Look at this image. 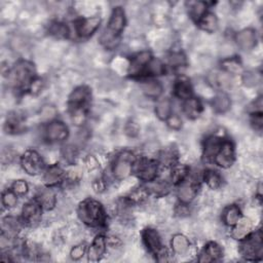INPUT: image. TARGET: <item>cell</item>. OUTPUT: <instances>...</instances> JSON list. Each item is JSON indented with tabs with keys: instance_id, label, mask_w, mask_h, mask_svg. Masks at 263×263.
<instances>
[{
	"instance_id": "cell-1",
	"label": "cell",
	"mask_w": 263,
	"mask_h": 263,
	"mask_svg": "<svg viewBox=\"0 0 263 263\" xmlns=\"http://www.w3.org/2000/svg\"><path fill=\"white\" fill-rule=\"evenodd\" d=\"M91 100V91L85 85L73 89L68 99V109L71 120L77 126H81L87 117L88 106Z\"/></svg>"
},
{
	"instance_id": "cell-2",
	"label": "cell",
	"mask_w": 263,
	"mask_h": 263,
	"mask_svg": "<svg viewBox=\"0 0 263 263\" xmlns=\"http://www.w3.org/2000/svg\"><path fill=\"white\" fill-rule=\"evenodd\" d=\"M125 24L126 17L123 8L120 6L114 7L111 12L107 27L100 37L101 44L106 49L112 50L117 47V45L119 44L120 35L125 27Z\"/></svg>"
},
{
	"instance_id": "cell-3",
	"label": "cell",
	"mask_w": 263,
	"mask_h": 263,
	"mask_svg": "<svg viewBox=\"0 0 263 263\" xmlns=\"http://www.w3.org/2000/svg\"><path fill=\"white\" fill-rule=\"evenodd\" d=\"M77 214L82 223L89 227H102L106 225L107 215L104 206L96 199L87 198L81 201Z\"/></svg>"
},
{
	"instance_id": "cell-4",
	"label": "cell",
	"mask_w": 263,
	"mask_h": 263,
	"mask_svg": "<svg viewBox=\"0 0 263 263\" xmlns=\"http://www.w3.org/2000/svg\"><path fill=\"white\" fill-rule=\"evenodd\" d=\"M8 82L15 89H29L30 84L36 78L34 64L29 61H18L8 71Z\"/></svg>"
},
{
	"instance_id": "cell-5",
	"label": "cell",
	"mask_w": 263,
	"mask_h": 263,
	"mask_svg": "<svg viewBox=\"0 0 263 263\" xmlns=\"http://www.w3.org/2000/svg\"><path fill=\"white\" fill-rule=\"evenodd\" d=\"M238 252L247 261H260L263 257V240L261 230L251 232L248 236L239 240Z\"/></svg>"
},
{
	"instance_id": "cell-6",
	"label": "cell",
	"mask_w": 263,
	"mask_h": 263,
	"mask_svg": "<svg viewBox=\"0 0 263 263\" xmlns=\"http://www.w3.org/2000/svg\"><path fill=\"white\" fill-rule=\"evenodd\" d=\"M142 238L144 246L147 251L157 260V261H165L167 257V252L164 246L162 245L159 233L156 229L147 227L142 232Z\"/></svg>"
},
{
	"instance_id": "cell-7",
	"label": "cell",
	"mask_w": 263,
	"mask_h": 263,
	"mask_svg": "<svg viewBox=\"0 0 263 263\" xmlns=\"http://www.w3.org/2000/svg\"><path fill=\"white\" fill-rule=\"evenodd\" d=\"M136 162L135 155L129 151L119 153L112 165V175L116 180H124L130 176L134 163Z\"/></svg>"
},
{
	"instance_id": "cell-8",
	"label": "cell",
	"mask_w": 263,
	"mask_h": 263,
	"mask_svg": "<svg viewBox=\"0 0 263 263\" xmlns=\"http://www.w3.org/2000/svg\"><path fill=\"white\" fill-rule=\"evenodd\" d=\"M21 165L31 176L39 175L45 171V162L42 156L33 149H29L23 153L21 156Z\"/></svg>"
},
{
	"instance_id": "cell-9",
	"label": "cell",
	"mask_w": 263,
	"mask_h": 263,
	"mask_svg": "<svg viewBox=\"0 0 263 263\" xmlns=\"http://www.w3.org/2000/svg\"><path fill=\"white\" fill-rule=\"evenodd\" d=\"M136 163V175L137 177L145 182H152L156 179L158 172V161L143 157L139 159Z\"/></svg>"
},
{
	"instance_id": "cell-10",
	"label": "cell",
	"mask_w": 263,
	"mask_h": 263,
	"mask_svg": "<svg viewBox=\"0 0 263 263\" xmlns=\"http://www.w3.org/2000/svg\"><path fill=\"white\" fill-rule=\"evenodd\" d=\"M69 136L68 126L61 120H51L44 129V139L48 143H60Z\"/></svg>"
},
{
	"instance_id": "cell-11",
	"label": "cell",
	"mask_w": 263,
	"mask_h": 263,
	"mask_svg": "<svg viewBox=\"0 0 263 263\" xmlns=\"http://www.w3.org/2000/svg\"><path fill=\"white\" fill-rule=\"evenodd\" d=\"M213 160L222 168L230 167L235 160V149L233 143L230 140H224Z\"/></svg>"
},
{
	"instance_id": "cell-12",
	"label": "cell",
	"mask_w": 263,
	"mask_h": 263,
	"mask_svg": "<svg viewBox=\"0 0 263 263\" xmlns=\"http://www.w3.org/2000/svg\"><path fill=\"white\" fill-rule=\"evenodd\" d=\"M42 206L36 198L26 202L22 209V222L27 226H34L41 220Z\"/></svg>"
},
{
	"instance_id": "cell-13",
	"label": "cell",
	"mask_w": 263,
	"mask_h": 263,
	"mask_svg": "<svg viewBox=\"0 0 263 263\" xmlns=\"http://www.w3.org/2000/svg\"><path fill=\"white\" fill-rule=\"evenodd\" d=\"M199 184L196 180L194 179H189L188 178L183 181L181 184L178 185V190H177V197L179 199V202L189 204L196 196L198 192Z\"/></svg>"
},
{
	"instance_id": "cell-14",
	"label": "cell",
	"mask_w": 263,
	"mask_h": 263,
	"mask_svg": "<svg viewBox=\"0 0 263 263\" xmlns=\"http://www.w3.org/2000/svg\"><path fill=\"white\" fill-rule=\"evenodd\" d=\"M152 54L150 51L148 50H144L141 51L139 53H137L136 55H134L130 59L129 62V66H128V75L130 77H141L143 76V73L148 65V63L150 62V60L152 59Z\"/></svg>"
},
{
	"instance_id": "cell-15",
	"label": "cell",
	"mask_w": 263,
	"mask_h": 263,
	"mask_svg": "<svg viewBox=\"0 0 263 263\" xmlns=\"http://www.w3.org/2000/svg\"><path fill=\"white\" fill-rule=\"evenodd\" d=\"M101 18L100 16H88L84 18H80L75 23V30L77 35L80 38H88L90 37L100 27Z\"/></svg>"
},
{
	"instance_id": "cell-16",
	"label": "cell",
	"mask_w": 263,
	"mask_h": 263,
	"mask_svg": "<svg viewBox=\"0 0 263 263\" xmlns=\"http://www.w3.org/2000/svg\"><path fill=\"white\" fill-rule=\"evenodd\" d=\"M66 179V172L58 163L51 164L43 172V182L46 187H53L63 183Z\"/></svg>"
},
{
	"instance_id": "cell-17",
	"label": "cell",
	"mask_w": 263,
	"mask_h": 263,
	"mask_svg": "<svg viewBox=\"0 0 263 263\" xmlns=\"http://www.w3.org/2000/svg\"><path fill=\"white\" fill-rule=\"evenodd\" d=\"M223 257V250L219 243L216 241H209L202 248L199 256L198 262L209 263L220 260Z\"/></svg>"
},
{
	"instance_id": "cell-18",
	"label": "cell",
	"mask_w": 263,
	"mask_h": 263,
	"mask_svg": "<svg viewBox=\"0 0 263 263\" xmlns=\"http://www.w3.org/2000/svg\"><path fill=\"white\" fill-rule=\"evenodd\" d=\"M235 42L242 50H251L257 44V33L252 28L242 29L235 35Z\"/></svg>"
},
{
	"instance_id": "cell-19",
	"label": "cell",
	"mask_w": 263,
	"mask_h": 263,
	"mask_svg": "<svg viewBox=\"0 0 263 263\" xmlns=\"http://www.w3.org/2000/svg\"><path fill=\"white\" fill-rule=\"evenodd\" d=\"M107 250V242L106 236L103 234H98L93 240L91 241L90 246L87 248V259L89 261H99L105 255Z\"/></svg>"
},
{
	"instance_id": "cell-20",
	"label": "cell",
	"mask_w": 263,
	"mask_h": 263,
	"mask_svg": "<svg viewBox=\"0 0 263 263\" xmlns=\"http://www.w3.org/2000/svg\"><path fill=\"white\" fill-rule=\"evenodd\" d=\"M173 92L176 98L183 101L191 98L193 90L190 80L184 76L177 78L173 86Z\"/></svg>"
},
{
	"instance_id": "cell-21",
	"label": "cell",
	"mask_w": 263,
	"mask_h": 263,
	"mask_svg": "<svg viewBox=\"0 0 263 263\" xmlns=\"http://www.w3.org/2000/svg\"><path fill=\"white\" fill-rule=\"evenodd\" d=\"M252 221L247 217H240V219L232 226L231 236L236 240H241L252 232Z\"/></svg>"
},
{
	"instance_id": "cell-22",
	"label": "cell",
	"mask_w": 263,
	"mask_h": 263,
	"mask_svg": "<svg viewBox=\"0 0 263 263\" xmlns=\"http://www.w3.org/2000/svg\"><path fill=\"white\" fill-rule=\"evenodd\" d=\"M203 107L201 102L194 97H191L184 101L183 103V112L189 119H196L202 113Z\"/></svg>"
},
{
	"instance_id": "cell-23",
	"label": "cell",
	"mask_w": 263,
	"mask_h": 263,
	"mask_svg": "<svg viewBox=\"0 0 263 263\" xmlns=\"http://www.w3.org/2000/svg\"><path fill=\"white\" fill-rule=\"evenodd\" d=\"M25 129V123L21 115L17 113H11L7 116L4 123V130L9 135H16L23 133Z\"/></svg>"
},
{
	"instance_id": "cell-24",
	"label": "cell",
	"mask_w": 263,
	"mask_h": 263,
	"mask_svg": "<svg viewBox=\"0 0 263 263\" xmlns=\"http://www.w3.org/2000/svg\"><path fill=\"white\" fill-rule=\"evenodd\" d=\"M179 154L175 147L167 146L163 148L158 156V163L165 167H173L178 163Z\"/></svg>"
},
{
	"instance_id": "cell-25",
	"label": "cell",
	"mask_w": 263,
	"mask_h": 263,
	"mask_svg": "<svg viewBox=\"0 0 263 263\" xmlns=\"http://www.w3.org/2000/svg\"><path fill=\"white\" fill-rule=\"evenodd\" d=\"M224 140L217 136H210L204 140L203 143V157L208 160H211L215 157L219 151Z\"/></svg>"
},
{
	"instance_id": "cell-26",
	"label": "cell",
	"mask_w": 263,
	"mask_h": 263,
	"mask_svg": "<svg viewBox=\"0 0 263 263\" xmlns=\"http://www.w3.org/2000/svg\"><path fill=\"white\" fill-rule=\"evenodd\" d=\"M212 108L218 114H223L230 109L231 101L225 91H219L212 100Z\"/></svg>"
},
{
	"instance_id": "cell-27",
	"label": "cell",
	"mask_w": 263,
	"mask_h": 263,
	"mask_svg": "<svg viewBox=\"0 0 263 263\" xmlns=\"http://www.w3.org/2000/svg\"><path fill=\"white\" fill-rule=\"evenodd\" d=\"M35 198L40 203L42 209L45 211L52 210L57 203L55 194L50 189V187H47L46 189L39 191V193L36 195Z\"/></svg>"
},
{
	"instance_id": "cell-28",
	"label": "cell",
	"mask_w": 263,
	"mask_h": 263,
	"mask_svg": "<svg viewBox=\"0 0 263 263\" xmlns=\"http://www.w3.org/2000/svg\"><path fill=\"white\" fill-rule=\"evenodd\" d=\"M22 221H20L16 217L6 216L2 219V232L10 237H15V235L21 230Z\"/></svg>"
},
{
	"instance_id": "cell-29",
	"label": "cell",
	"mask_w": 263,
	"mask_h": 263,
	"mask_svg": "<svg viewBox=\"0 0 263 263\" xmlns=\"http://www.w3.org/2000/svg\"><path fill=\"white\" fill-rule=\"evenodd\" d=\"M241 217V211L238 205L230 204L222 213V221L226 226L232 227Z\"/></svg>"
},
{
	"instance_id": "cell-30",
	"label": "cell",
	"mask_w": 263,
	"mask_h": 263,
	"mask_svg": "<svg viewBox=\"0 0 263 263\" xmlns=\"http://www.w3.org/2000/svg\"><path fill=\"white\" fill-rule=\"evenodd\" d=\"M144 95L150 99H158L163 92V86L158 80L150 79L142 84Z\"/></svg>"
},
{
	"instance_id": "cell-31",
	"label": "cell",
	"mask_w": 263,
	"mask_h": 263,
	"mask_svg": "<svg viewBox=\"0 0 263 263\" xmlns=\"http://www.w3.org/2000/svg\"><path fill=\"white\" fill-rule=\"evenodd\" d=\"M221 68L225 73H227L229 75L230 74H232V75L241 74L243 71L242 64L239 61V59L236 57H230V58H226V59L222 60Z\"/></svg>"
},
{
	"instance_id": "cell-32",
	"label": "cell",
	"mask_w": 263,
	"mask_h": 263,
	"mask_svg": "<svg viewBox=\"0 0 263 263\" xmlns=\"http://www.w3.org/2000/svg\"><path fill=\"white\" fill-rule=\"evenodd\" d=\"M190 247V241L187 236L181 233L174 234L171 239V248L175 254L183 255L185 254Z\"/></svg>"
},
{
	"instance_id": "cell-33",
	"label": "cell",
	"mask_w": 263,
	"mask_h": 263,
	"mask_svg": "<svg viewBox=\"0 0 263 263\" xmlns=\"http://www.w3.org/2000/svg\"><path fill=\"white\" fill-rule=\"evenodd\" d=\"M210 83L213 84V86L220 89V91H224V89L230 87L231 85V78L230 75L222 72H214L210 75Z\"/></svg>"
},
{
	"instance_id": "cell-34",
	"label": "cell",
	"mask_w": 263,
	"mask_h": 263,
	"mask_svg": "<svg viewBox=\"0 0 263 263\" xmlns=\"http://www.w3.org/2000/svg\"><path fill=\"white\" fill-rule=\"evenodd\" d=\"M150 194L156 197H163L171 191V185L164 180H153L147 187Z\"/></svg>"
},
{
	"instance_id": "cell-35",
	"label": "cell",
	"mask_w": 263,
	"mask_h": 263,
	"mask_svg": "<svg viewBox=\"0 0 263 263\" xmlns=\"http://www.w3.org/2000/svg\"><path fill=\"white\" fill-rule=\"evenodd\" d=\"M198 27L206 32V33H214L218 29V18L215 13L208 11L197 23Z\"/></svg>"
},
{
	"instance_id": "cell-36",
	"label": "cell",
	"mask_w": 263,
	"mask_h": 263,
	"mask_svg": "<svg viewBox=\"0 0 263 263\" xmlns=\"http://www.w3.org/2000/svg\"><path fill=\"white\" fill-rule=\"evenodd\" d=\"M165 73V66L164 64L156 58H152L148 63L143 76L144 77H152V76H160Z\"/></svg>"
},
{
	"instance_id": "cell-37",
	"label": "cell",
	"mask_w": 263,
	"mask_h": 263,
	"mask_svg": "<svg viewBox=\"0 0 263 263\" xmlns=\"http://www.w3.org/2000/svg\"><path fill=\"white\" fill-rule=\"evenodd\" d=\"M188 5L189 15L196 24L208 12V4L203 1H192L189 2Z\"/></svg>"
},
{
	"instance_id": "cell-38",
	"label": "cell",
	"mask_w": 263,
	"mask_h": 263,
	"mask_svg": "<svg viewBox=\"0 0 263 263\" xmlns=\"http://www.w3.org/2000/svg\"><path fill=\"white\" fill-rule=\"evenodd\" d=\"M149 191L147 189V187H138L135 190H133L132 192H129V194L125 197V201L130 205V204H139L144 202L148 196H149Z\"/></svg>"
},
{
	"instance_id": "cell-39",
	"label": "cell",
	"mask_w": 263,
	"mask_h": 263,
	"mask_svg": "<svg viewBox=\"0 0 263 263\" xmlns=\"http://www.w3.org/2000/svg\"><path fill=\"white\" fill-rule=\"evenodd\" d=\"M190 168L185 164H176L173 166V171L171 174V180L174 185H179L183 181H185L189 177Z\"/></svg>"
},
{
	"instance_id": "cell-40",
	"label": "cell",
	"mask_w": 263,
	"mask_h": 263,
	"mask_svg": "<svg viewBox=\"0 0 263 263\" xmlns=\"http://www.w3.org/2000/svg\"><path fill=\"white\" fill-rule=\"evenodd\" d=\"M202 180L211 189H218L222 185V176L219 172L212 168L203 172Z\"/></svg>"
},
{
	"instance_id": "cell-41",
	"label": "cell",
	"mask_w": 263,
	"mask_h": 263,
	"mask_svg": "<svg viewBox=\"0 0 263 263\" xmlns=\"http://www.w3.org/2000/svg\"><path fill=\"white\" fill-rule=\"evenodd\" d=\"M155 114L162 121H165L170 117L172 114V102L168 98H163L158 101L155 106Z\"/></svg>"
},
{
	"instance_id": "cell-42",
	"label": "cell",
	"mask_w": 263,
	"mask_h": 263,
	"mask_svg": "<svg viewBox=\"0 0 263 263\" xmlns=\"http://www.w3.org/2000/svg\"><path fill=\"white\" fill-rule=\"evenodd\" d=\"M167 64L173 69H180L186 67V55L182 51H173L167 55Z\"/></svg>"
},
{
	"instance_id": "cell-43",
	"label": "cell",
	"mask_w": 263,
	"mask_h": 263,
	"mask_svg": "<svg viewBox=\"0 0 263 263\" xmlns=\"http://www.w3.org/2000/svg\"><path fill=\"white\" fill-rule=\"evenodd\" d=\"M62 156L69 164H74L78 157V148L74 144L65 145L62 148Z\"/></svg>"
},
{
	"instance_id": "cell-44",
	"label": "cell",
	"mask_w": 263,
	"mask_h": 263,
	"mask_svg": "<svg viewBox=\"0 0 263 263\" xmlns=\"http://www.w3.org/2000/svg\"><path fill=\"white\" fill-rule=\"evenodd\" d=\"M49 33L58 38H67L69 36V28L66 24L55 22L49 26Z\"/></svg>"
},
{
	"instance_id": "cell-45",
	"label": "cell",
	"mask_w": 263,
	"mask_h": 263,
	"mask_svg": "<svg viewBox=\"0 0 263 263\" xmlns=\"http://www.w3.org/2000/svg\"><path fill=\"white\" fill-rule=\"evenodd\" d=\"M17 194H15L12 189H6L2 192V204L7 208V209H11L14 208L17 203Z\"/></svg>"
},
{
	"instance_id": "cell-46",
	"label": "cell",
	"mask_w": 263,
	"mask_h": 263,
	"mask_svg": "<svg viewBox=\"0 0 263 263\" xmlns=\"http://www.w3.org/2000/svg\"><path fill=\"white\" fill-rule=\"evenodd\" d=\"M263 103H262V97H258L255 99L252 103H250L247 107V111L251 116L255 115H262L263 113Z\"/></svg>"
},
{
	"instance_id": "cell-47",
	"label": "cell",
	"mask_w": 263,
	"mask_h": 263,
	"mask_svg": "<svg viewBox=\"0 0 263 263\" xmlns=\"http://www.w3.org/2000/svg\"><path fill=\"white\" fill-rule=\"evenodd\" d=\"M11 189L15 194L22 196V195H25V194L28 193L29 186H28V183L25 180H16L12 183Z\"/></svg>"
},
{
	"instance_id": "cell-48",
	"label": "cell",
	"mask_w": 263,
	"mask_h": 263,
	"mask_svg": "<svg viewBox=\"0 0 263 263\" xmlns=\"http://www.w3.org/2000/svg\"><path fill=\"white\" fill-rule=\"evenodd\" d=\"M87 252V247L85 243H79L75 247H73L70 251V257L73 260H79L81 259Z\"/></svg>"
},
{
	"instance_id": "cell-49",
	"label": "cell",
	"mask_w": 263,
	"mask_h": 263,
	"mask_svg": "<svg viewBox=\"0 0 263 263\" xmlns=\"http://www.w3.org/2000/svg\"><path fill=\"white\" fill-rule=\"evenodd\" d=\"M166 125L174 130H179L182 127V119L177 114H171L170 117L165 120Z\"/></svg>"
},
{
	"instance_id": "cell-50",
	"label": "cell",
	"mask_w": 263,
	"mask_h": 263,
	"mask_svg": "<svg viewBox=\"0 0 263 263\" xmlns=\"http://www.w3.org/2000/svg\"><path fill=\"white\" fill-rule=\"evenodd\" d=\"M243 82L246 85L248 86H254L256 85L259 81H260V77L257 73H254V72H248L243 75V78H242Z\"/></svg>"
},
{
	"instance_id": "cell-51",
	"label": "cell",
	"mask_w": 263,
	"mask_h": 263,
	"mask_svg": "<svg viewBox=\"0 0 263 263\" xmlns=\"http://www.w3.org/2000/svg\"><path fill=\"white\" fill-rule=\"evenodd\" d=\"M92 188L93 190L97 192V193H102L105 191L106 189V182L103 178L99 177V178H96L92 182Z\"/></svg>"
},
{
	"instance_id": "cell-52",
	"label": "cell",
	"mask_w": 263,
	"mask_h": 263,
	"mask_svg": "<svg viewBox=\"0 0 263 263\" xmlns=\"http://www.w3.org/2000/svg\"><path fill=\"white\" fill-rule=\"evenodd\" d=\"M140 127L139 125L134 122V121H129L126 125H125V133L129 136V137H136L139 134Z\"/></svg>"
},
{
	"instance_id": "cell-53",
	"label": "cell",
	"mask_w": 263,
	"mask_h": 263,
	"mask_svg": "<svg viewBox=\"0 0 263 263\" xmlns=\"http://www.w3.org/2000/svg\"><path fill=\"white\" fill-rule=\"evenodd\" d=\"M41 88H42V80L37 77L32 81V83L29 86V90L33 95L38 93L41 90Z\"/></svg>"
},
{
	"instance_id": "cell-54",
	"label": "cell",
	"mask_w": 263,
	"mask_h": 263,
	"mask_svg": "<svg viewBox=\"0 0 263 263\" xmlns=\"http://www.w3.org/2000/svg\"><path fill=\"white\" fill-rule=\"evenodd\" d=\"M106 242H107V247H110V248H118L121 245V241L119 240V238L112 235L106 236Z\"/></svg>"
}]
</instances>
